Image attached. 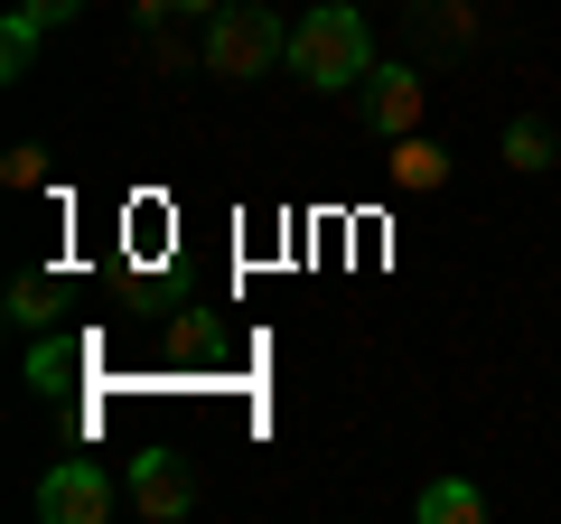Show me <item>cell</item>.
<instances>
[{
    "instance_id": "cell-1",
    "label": "cell",
    "mask_w": 561,
    "mask_h": 524,
    "mask_svg": "<svg viewBox=\"0 0 561 524\" xmlns=\"http://www.w3.org/2000/svg\"><path fill=\"white\" fill-rule=\"evenodd\" d=\"M290 76L319 84V94H356V84L375 76V38H365V10H356V0L309 10V20L290 29Z\"/></svg>"
},
{
    "instance_id": "cell-2",
    "label": "cell",
    "mask_w": 561,
    "mask_h": 524,
    "mask_svg": "<svg viewBox=\"0 0 561 524\" xmlns=\"http://www.w3.org/2000/svg\"><path fill=\"white\" fill-rule=\"evenodd\" d=\"M280 57H290V38H280V10H216V20H206V66H216L225 84L272 76Z\"/></svg>"
},
{
    "instance_id": "cell-3",
    "label": "cell",
    "mask_w": 561,
    "mask_h": 524,
    "mask_svg": "<svg viewBox=\"0 0 561 524\" xmlns=\"http://www.w3.org/2000/svg\"><path fill=\"white\" fill-rule=\"evenodd\" d=\"M38 515L47 524H103L113 515V478H103L94 459H57L38 478Z\"/></svg>"
},
{
    "instance_id": "cell-4",
    "label": "cell",
    "mask_w": 561,
    "mask_h": 524,
    "mask_svg": "<svg viewBox=\"0 0 561 524\" xmlns=\"http://www.w3.org/2000/svg\"><path fill=\"white\" fill-rule=\"evenodd\" d=\"M356 122L383 132V141H402V132L421 122V76H412V66H375V76L356 84Z\"/></svg>"
},
{
    "instance_id": "cell-5",
    "label": "cell",
    "mask_w": 561,
    "mask_h": 524,
    "mask_svg": "<svg viewBox=\"0 0 561 524\" xmlns=\"http://www.w3.org/2000/svg\"><path fill=\"white\" fill-rule=\"evenodd\" d=\"M131 505H140V515H160V524H179L187 505H197V478H187L179 449H150V459H131Z\"/></svg>"
},
{
    "instance_id": "cell-6",
    "label": "cell",
    "mask_w": 561,
    "mask_h": 524,
    "mask_svg": "<svg viewBox=\"0 0 561 524\" xmlns=\"http://www.w3.org/2000/svg\"><path fill=\"white\" fill-rule=\"evenodd\" d=\"M84 365H94V346H84V338H38V346H28V384H38V394H66Z\"/></svg>"
},
{
    "instance_id": "cell-7",
    "label": "cell",
    "mask_w": 561,
    "mask_h": 524,
    "mask_svg": "<svg viewBox=\"0 0 561 524\" xmlns=\"http://www.w3.org/2000/svg\"><path fill=\"white\" fill-rule=\"evenodd\" d=\"M440 179H449V150H440V141H412V132H402V141H393V187H402V197H431Z\"/></svg>"
},
{
    "instance_id": "cell-8",
    "label": "cell",
    "mask_w": 561,
    "mask_h": 524,
    "mask_svg": "<svg viewBox=\"0 0 561 524\" xmlns=\"http://www.w3.org/2000/svg\"><path fill=\"white\" fill-rule=\"evenodd\" d=\"M412 515H421V524H478V515H486V497H478L468 478H431V487L412 497Z\"/></svg>"
},
{
    "instance_id": "cell-9",
    "label": "cell",
    "mask_w": 561,
    "mask_h": 524,
    "mask_svg": "<svg viewBox=\"0 0 561 524\" xmlns=\"http://www.w3.org/2000/svg\"><path fill=\"white\" fill-rule=\"evenodd\" d=\"M57 309H66L57 272H20V282H10V319L20 328H57Z\"/></svg>"
},
{
    "instance_id": "cell-10",
    "label": "cell",
    "mask_w": 561,
    "mask_h": 524,
    "mask_svg": "<svg viewBox=\"0 0 561 524\" xmlns=\"http://www.w3.org/2000/svg\"><path fill=\"white\" fill-rule=\"evenodd\" d=\"M561 141L542 132V122H505V169H552Z\"/></svg>"
},
{
    "instance_id": "cell-11",
    "label": "cell",
    "mask_w": 561,
    "mask_h": 524,
    "mask_svg": "<svg viewBox=\"0 0 561 524\" xmlns=\"http://www.w3.org/2000/svg\"><path fill=\"white\" fill-rule=\"evenodd\" d=\"M47 29L28 20V10H10V29H0V76H28V57H38Z\"/></svg>"
},
{
    "instance_id": "cell-12",
    "label": "cell",
    "mask_w": 561,
    "mask_h": 524,
    "mask_svg": "<svg viewBox=\"0 0 561 524\" xmlns=\"http://www.w3.org/2000/svg\"><path fill=\"white\" fill-rule=\"evenodd\" d=\"M10 187H47V150H38V141L10 150Z\"/></svg>"
},
{
    "instance_id": "cell-13",
    "label": "cell",
    "mask_w": 561,
    "mask_h": 524,
    "mask_svg": "<svg viewBox=\"0 0 561 524\" xmlns=\"http://www.w3.org/2000/svg\"><path fill=\"white\" fill-rule=\"evenodd\" d=\"M20 10H28V20H38V29H66V20H76V10H84V0H20Z\"/></svg>"
},
{
    "instance_id": "cell-14",
    "label": "cell",
    "mask_w": 561,
    "mask_h": 524,
    "mask_svg": "<svg viewBox=\"0 0 561 524\" xmlns=\"http://www.w3.org/2000/svg\"><path fill=\"white\" fill-rule=\"evenodd\" d=\"M169 10H225V0H140V20H150V29H160Z\"/></svg>"
},
{
    "instance_id": "cell-15",
    "label": "cell",
    "mask_w": 561,
    "mask_h": 524,
    "mask_svg": "<svg viewBox=\"0 0 561 524\" xmlns=\"http://www.w3.org/2000/svg\"><path fill=\"white\" fill-rule=\"evenodd\" d=\"M356 10H375V0H356Z\"/></svg>"
},
{
    "instance_id": "cell-16",
    "label": "cell",
    "mask_w": 561,
    "mask_h": 524,
    "mask_svg": "<svg viewBox=\"0 0 561 524\" xmlns=\"http://www.w3.org/2000/svg\"><path fill=\"white\" fill-rule=\"evenodd\" d=\"M552 169H561V160H552Z\"/></svg>"
}]
</instances>
